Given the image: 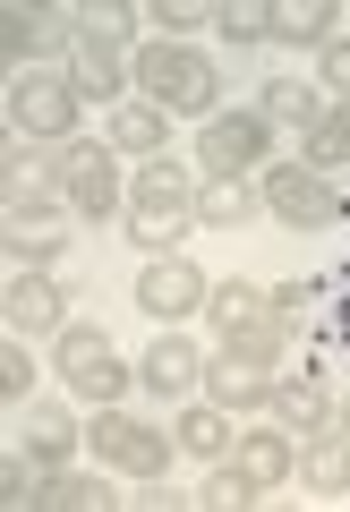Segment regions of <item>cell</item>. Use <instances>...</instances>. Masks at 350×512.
<instances>
[{
  "instance_id": "6da1fadb",
  "label": "cell",
  "mask_w": 350,
  "mask_h": 512,
  "mask_svg": "<svg viewBox=\"0 0 350 512\" xmlns=\"http://www.w3.org/2000/svg\"><path fill=\"white\" fill-rule=\"evenodd\" d=\"M120 222H129V239H137V248H154V256H163L171 239H180L188 222H197V180H188V171L171 163V154H163V163H146V171L129 180V214H120Z\"/></svg>"
},
{
  "instance_id": "7a4b0ae2",
  "label": "cell",
  "mask_w": 350,
  "mask_h": 512,
  "mask_svg": "<svg viewBox=\"0 0 350 512\" xmlns=\"http://www.w3.org/2000/svg\"><path fill=\"white\" fill-rule=\"evenodd\" d=\"M171 453H180V436H163V427H146L137 410H94L86 419V461H103V470L137 478V487H154V478L171 470Z\"/></svg>"
},
{
  "instance_id": "3957f363",
  "label": "cell",
  "mask_w": 350,
  "mask_h": 512,
  "mask_svg": "<svg viewBox=\"0 0 350 512\" xmlns=\"http://www.w3.org/2000/svg\"><path fill=\"white\" fill-rule=\"evenodd\" d=\"M52 188L60 205H69L77 222H111V214H129V180H120V154L94 137V146H52Z\"/></svg>"
},
{
  "instance_id": "277c9868",
  "label": "cell",
  "mask_w": 350,
  "mask_h": 512,
  "mask_svg": "<svg viewBox=\"0 0 350 512\" xmlns=\"http://www.w3.org/2000/svg\"><path fill=\"white\" fill-rule=\"evenodd\" d=\"M205 316H214V342L231 350V359H257V367H274L282 359V308L265 291H248V282H222L214 299H205Z\"/></svg>"
},
{
  "instance_id": "5b68a950",
  "label": "cell",
  "mask_w": 350,
  "mask_h": 512,
  "mask_svg": "<svg viewBox=\"0 0 350 512\" xmlns=\"http://www.w3.org/2000/svg\"><path fill=\"white\" fill-rule=\"evenodd\" d=\"M137 86H146L154 111H214V52L163 35V43L137 52Z\"/></svg>"
},
{
  "instance_id": "8992f818",
  "label": "cell",
  "mask_w": 350,
  "mask_h": 512,
  "mask_svg": "<svg viewBox=\"0 0 350 512\" xmlns=\"http://www.w3.org/2000/svg\"><path fill=\"white\" fill-rule=\"evenodd\" d=\"M52 367H60V384H69L77 402H94V410H111V402H120V393L137 384V367L120 359V350H111L94 325H69V333H52Z\"/></svg>"
},
{
  "instance_id": "52a82bcc",
  "label": "cell",
  "mask_w": 350,
  "mask_h": 512,
  "mask_svg": "<svg viewBox=\"0 0 350 512\" xmlns=\"http://www.w3.org/2000/svg\"><path fill=\"white\" fill-rule=\"evenodd\" d=\"M77 111H86V103H77V86H69V77H52V69H26L18 86H9V128H18L26 146H43V154L77 137Z\"/></svg>"
},
{
  "instance_id": "ba28073f",
  "label": "cell",
  "mask_w": 350,
  "mask_h": 512,
  "mask_svg": "<svg viewBox=\"0 0 350 512\" xmlns=\"http://www.w3.org/2000/svg\"><path fill=\"white\" fill-rule=\"evenodd\" d=\"M265 214L282 222V231H333V222L350 214L342 205V188L325 180V171H308V163H282V171H265Z\"/></svg>"
},
{
  "instance_id": "9c48e42d",
  "label": "cell",
  "mask_w": 350,
  "mask_h": 512,
  "mask_svg": "<svg viewBox=\"0 0 350 512\" xmlns=\"http://www.w3.org/2000/svg\"><path fill=\"white\" fill-rule=\"evenodd\" d=\"M265 154H274V120H265V111H214V120L197 128L205 180H248Z\"/></svg>"
},
{
  "instance_id": "30bf717a",
  "label": "cell",
  "mask_w": 350,
  "mask_h": 512,
  "mask_svg": "<svg viewBox=\"0 0 350 512\" xmlns=\"http://www.w3.org/2000/svg\"><path fill=\"white\" fill-rule=\"evenodd\" d=\"M205 299H214V282H205L188 256L163 248V256H146V265H137V308H146L154 325H188Z\"/></svg>"
},
{
  "instance_id": "8fae6325",
  "label": "cell",
  "mask_w": 350,
  "mask_h": 512,
  "mask_svg": "<svg viewBox=\"0 0 350 512\" xmlns=\"http://www.w3.org/2000/svg\"><path fill=\"white\" fill-rule=\"evenodd\" d=\"M77 86V103H120V86L137 77V43H111V35H77L69 69H60Z\"/></svg>"
},
{
  "instance_id": "7c38bea8",
  "label": "cell",
  "mask_w": 350,
  "mask_h": 512,
  "mask_svg": "<svg viewBox=\"0 0 350 512\" xmlns=\"http://www.w3.org/2000/svg\"><path fill=\"white\" fill-rule=\"evenodd\" d=\"M0 333H18V342H35V333H69V291H60L52 274H18L9 291H0Z\"/></svg>"
},
{
  "instance_id": "4fadbf2b",
  "label": "cell",
  "mask_w": 350,
  "mask_h": 512,
  "mask_svg": "<svg viewBox=\"0 0 350 512\" xmlns=\"http://www.w3.org/2000/svg\"><path fill=\"white\" fill-rule=\"evenodd\" d=\"M69 205H35V214H9V256H26L35 274H52L60 256H69Z\"/></svg>"
},
{
  "instance_id": "5bb4252c",
  "label": "cell",
  "mask_w": 350,
  "mask_h": 512,
  "mask_svg": "<svg viewBox=\"0 0 350 512\" xmlns=\"http://www.w3.org/2000/svg\"><path fill=\"white\" fill-rule=\"evenodd\" d=\"M77 35H86V18H69V9H0L9 52H77Z\"/></svg>"
},
{
  "instance_id": "9a60e30c",
  "label": "cell",
  "mask_w": 350,
  "mask_h": 512,
  "mask_svg": "<svg viewBox=\"0 0 350 512\" xmlns=\"http://www.w3.org/2000/svg\"><path fill=\"white\" fill-rule=\"evenodd\" d=\"M231 470H240L257 495H274L282 478L299 470V453H291V427H257V436H240V444H231Z\"/></svg>"
},
{
  "instance_id": "2e32d148",
  "label": "cell",
  "mask_w": 350,
  "mask_h": 512,
  "mask_svg": "<svg viewBox=\"0 0 350 512\" xmlns=\"http://www.w3.org/2000/svg\"><path fill=\"white\" fill-rule=\"evenodd\" d=\"M103 146L111 154H137V163H163V146H171V120L154 103H111V120H103Z\"/></svg>"
},
{
  "instance_id": "e0dca14e",
  "label": "cell",
  "mask_w": 350,
  "mask_h": 512,
  "mask_svg": "<svg viewBox=\"0 0 350 512\" xmlns=\"http://www.w3.org/2000/svg\"><path fill=\"white\" fill-rule=\"evenodd\" d=\"M146 393H197L205 384V350L188 342V333H163V342H146Z\"/></svg>"
},
{
  "instance_id": "ac0fdd59",
  "label": "cell",
  "mask_w": 350,
  "mask_h": 512,
  "mask_svg": "<svg viewBox=\"0 0 350 512\" xmlns=\"http://www.w3.org/2000/svg\"><path fill=\"white\" fill-rule=\"evenodd\" d=\"M26 453H35L43 461V470H77V453H86V436H77V419H69V410H52V402H35V410H26Z\"/></svg>"
},
{
  "instance_id": "d6986e66",
  "label": "cell",
  "mask_w": 350,
  "mask_h": 512,
  "mask_svg": "<svg viewBox=\"0 0 350 512\" xmlns=\"http://www.w3.org/2000/svg\"><path fill=\"white\" fill-rule=\"evenodd\" d=\"M171 436H180V453H188V461H231L240 427H231V410H222V402H188Z\"/></svg>"
},
{
  "instance_id": "ffe728a7",
  "label": "cell",
  "mask_w": 350,
  "mask_h": 512,
  "mask_svg": "<svg viewBox=\"0 0 350 512\" xmlns=\"http://www.w3.org/2000/svg\"><path fill=\"white\" fill-rule=\"evenodd\" d=\"M197 393H214L222 410H257V402H274L265 367H257V359H231V350H222V367H205V384H197Z\"/></svg>"
},
{
  "instance_id": "44dd1931",
  "label": "cell",
  "mask_w": 350,
  "mask_h": 512,
  "mask_svg": "<svg viewBox=\"0 0 350 512\" xmlns=\"http://www.w3.org/2000/svg\"><path fill=\"white\" fill-rule=\"evenodd\" d=\"M274 410H282L291 436H325V427H333V393H325V384H308V376L274 384Z\"/></svg>"
},
{
  "instance_id": "7402d4cb",
  "label": "cell",
  "mask_w": 350,
  "mask_h": 512,
  "mask_svg": "<svg viewBox=\"0 0 350 512\" xmlns=\"http://www.w3.org/2000/svg\"><path fill=\"white\" fill-rule=\"evenodd\" d=\"M257 111H265V120H274V128H299V137H308V128L325 120V94H316V86H299V77H274Z\"/></svg>"
},
{
  "instance_id": "603a6c76",
  "label": "cell",
  "mask_w": 350,
  "mask_h": 512,
  "mask_svg": "<svg viewBox=\"0 0 350 512\" xmlns=\"http://www.w3.org/2000/svg\"><path fill=\"white\" fill-rule=\"evenodd\" d=\"M342 35V9L333 0H291V9H274V43H333Z\"/></svg>"
},
{
  "instance_id": "cb8c5ba5",
  "label": "cell",
  "mask_w": 350,
  "mask_h": 512,
  "mask_svg": "<svg viewBox=\"0 0 350 512\" xmlns=\"http://www.w3.org/2000/svg\"><path fill=\"white\" fill-rule=\"evenodd\" d=\"M299 470H308L316 495H350V436H333V427H325V436L299 453Z\"/></svg>"
},
{
  "instance_id": "d4e9b609",
  "label": "cell",
  "mask_w": 350,
  "mask_h": 512,
  "mask_svg": "<svg viewBox=\"0 0 350 512\" xmlns=\"http://www.w3.org/2000/svg\"><path fill=\"white\" fill-rule=\"evenodd\" d=\"M308 171H350V103H325V120L308 128Z\"/></svg>"
},
{
  "instance_id": "484cf974",
  "label": "cell",
  "mask_w": 350,
  "mask_h": 512,
  "mask_svg": "<svg viewBox=\"0 0 350 512\" xmlns=\"http://www.w3.org/2000/svg\"><path fill=\"white\" fill-rule=\"evenodd\" d=\"M257 188H240V180H214V188H197V222H214V231H231V222H248L257 214Z\"/></svg>"
},
{
  "instance_id": "4316f807",
  "label": "cell",
  "mask_w": 350,
  "mask_h": 512,
  "mask_svg": "<svg viewBox=\"0 0 350 512\" xmlns=\"http://www.w3.org/2000/svg\"><path fill=\"white\" fill-rule=\"evenodd\" d=\"M214 35H222V43H274V9L231 0V9H214Z\"/></svg>"
},
{
  "instance_id": "83f0119b",
  "label": "cell",
  "mask_w": 350,
  "mask_h": 512,
  "mask_svg": "<svg viewBox=\"0 0 350 512\" xmlns=\"http://www.w3.org/2000/svg\"><path fill=\"white\" fill-rule=\"evenodd\" d=\"M35 393V359L18 350V333H0V402H26Z\"/></svg>"
},
{
  "instance_id": "f1b7e54d",
  "label": "cell",
  "mask_w": 350,
  "mask_h": 512,
  "mask_svg": "<svg viewBox=\"0 0 350 512\" xmlns=\"http://www.w3.org/2000/svg\"><path fill=\"white\" fill-rule=\"evenodd\" d=\"M86 35L129 43V35H137V9H120V0H94V9H86Z\"/></svg>"
},
{
  "instance_id": "f546056e",
  "label": "cell",
  "mask_w": 350,
  "mask_h": 512,
  "mask_svg": "<svg viewBox=\"0 0 350 512\" xmlns=\"http://www.w3.org/2000/svg\"><path fill=\"white\" fill-rule=\"evenodd\" d=\"M248 495H257V487H248L240 470H214V478H205V495H197V504H205V512H231V504H248Z\"/></svg>"
},
{
  "instance_id": "4dcf8cb0",
  "label": "cell",
  "mask_w": 350,
  "mask_h": 512,
  "mask_svg": "<svg viewBox=\"0 0 350 512\" xmlns=\"http://www.w3.org/2000/svg\"><path fill=\"white\" fill-rule=\"evenodd\" d=\"M205 18H214L205 0H163V9H154V26H171V43H180L188 26H205Z\"/></svg>"
},
{
  "instance_id": "1f68e13d",
  "label": "cell",
  "mask_w": 350,
  "mask_h": 512,
  "mask_svg": "<svg viewBox=\"0 0 350 512\" xmlns=\"http://www.w3.org/2000/svg\"><path fill=\"white\" fill-rule=\"evenodd\" d=\"M325 86H333V103H350V43L325 52Z\"/></svg>"
},
{
  "instance_id": "d6a6232c",
  "label": "cell",
  "mask_w": 350,
  "mask_h": 512,
  "mask_svg": "<svg viewBox=\"0 0 350 512\" xmlns=\"http://www.w3.org/2000/svg\"><path fill=\"white\" fill-rule=\"evenodd\" d=\"M342 436H350V427H342Z\"/></svg>"
}]
</instances>
